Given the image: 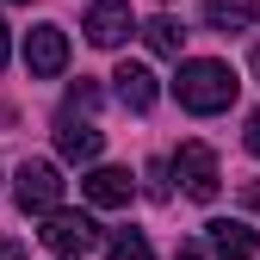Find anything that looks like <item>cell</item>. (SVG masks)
Here are the masks:
<instances>
[{
    "instance_id": "obj_1",
    "label": "cell",
    "mask_w": 260,
    "mask_h": 260,
    "mask_svg": "<svg viewBox=\"0 0 260 260\" xmlns=\"http://www.w3.org/2000/svg\"><path fill=\"white\" fill-rule=\"evenodd\" d=\"M236 93H242L236 69H230V62H217V56H192V62H180V75H174V100H180L186 112H199V118L230 112Z\"/></svg>"
},
{
    "instance_id": "obj_2",
    "label": "cell",
    "mask_w": 260,
    "mask_h": 260,
    "mask_svg": "<svg viewBox=\"0 0 260 260\" xmlns=\"http://www.w3.org/2000/svg\"><path fill=\"white\" fill-rule=\"evenodd\" d=\"M13 199H19L25 217H56L62 211V174H56V161H25Z\"/></svg>"
},
{
    "instance_id": "obj_3",
    "label": "cell",
    "mask_w": 260,
    "mask_h": 260,
    "mask_svg": "<svg viewBox=\"0 0 260 260\" xmlns=\"http://www.w3.org/2000/svg\"><path fill=\"white\" fill-rule=\"evenodd\" d=\"M44 248L50 254H62V260H75V254H87V248H100L106 242V230L93 223L87 211H56V217H44Z\"/></svg>"
},
{
    "instance_id": "obj_4",
    "label": "cell",
    "mask_w": 260,
    "mask_h": 260,
    "mask_svg": "<svg viewBox=\"0 0 260 260\" xmlns=\"http://www.w3.org/2000/svg\"><path fill=\"white\" fill-rule=\"evenodd\" d=\"M174 174H180V186H186V199H199V205H211V199H217V186H223V174H217V155H211L205 143H180V155H174Z\"/></svg>"
},
{
    "instance_id": "obj_5",
    "label": "cell",
    "mask_w": 260,
    "mask_h": 260,
    "mask_svg": "<svg viewBox=\"0 0 260 260\" xmlns=\"http://www.w3.org/2000/svg\"><path fill=\"white\" fill-rule=\"evenodd\" d=\"M25 69L31 75H62V69H69V31H62V25H31L25 31Z\"/></svg>"
},
{
    "instance_id": "obj_6",
    "label": "cell",
    "mask_w": 260,
    "mask_h": 260,
    "mask_svg": "<svg viewBox=\"0 0 260 260\" xmlns=\"http://www.w3.org/2000/svg\"><path fill=\"white\" fill-rule=\"evenodd\" d=\"M100 149H106V137H100V124L93 118H75V112H62L56 118V155L62 161H100Z\"/></svg>"
},
{
    "instance_id": "obj_7",
    "label": "cell",
    "mask_w": 260,
    "mask_h": 260,
    "mask_svg": "<svg viewBox=\"0 0 260 260\" xmlns=\"http://www.w3.org/2000/svg\"><path fill=\"white\" fill-rule=\"evenodd\" d=\"M205 248H211V260H254V230L242 217H211L205 223Z\"/></svg>"
},
{
    "instance_id": "obj_8",
    "label": "cell",
    "mask_w": 260,
    "mask_h": 260,
    "mask_svg": "<svg viewBox=\"0 0 260 260\" xmlns=\"http://www.w3.org/2000/svg\"><path fill=\"white\" fill-rule=\"evenodd\" d=\"M87 38L100 50L124 44L130 38V0H93V7H87Z\"/></svg>"
},
{
    "instance_id": "obj_9",
    "label": "cell",
    "mask_w": 260,
    "mask_h": 260,
    "mask_svg": "<svg viewBox=\"0 0 260 260\" xmlns=\"http://www.w3.org/2000/svg\"><path fill=\"white\" fill-rule=\"evenodd\" d=\"M81 192L100 211H118V205H130V192H137V180H130V168H93L87 180H81Z\"/></svg>"
},
{
    "instance_id": "obj_10",
    "label": "cell",
    "mask_w": 260,
    "mask_h": 260,
    "mask_svg": "<svg viewBox=\"0 0 260 260\" xmlns=\"http://www.w3.org/2000/svg\"><path fill=\"white\" fill-rule=\"evenodd\" d=\"M118 100L130 106V112H155V100H161V87H155V75L143 69V62H118Z\"/></svg>"
},
{
    "instance_id": "obj_11",
    "label": "cell",
    "mask_w": 260,
    "mask_h": 260,
    "mask_svg": "<svg viewBox=\"0 0 260 260\" xmlns=\"http://www.w3.org/2000/svg\"><path fill=\"white\" fill-rule=\"evenodd\" d=\"M260 0H205V25L211 31H254Z\"/></svg>"
},
{
    "instance_id": "obj_12",
    "label": "cell",
    "mask_w": 260,
    "mask_h": 260,
    "mask_svg": "<svg viewBox=\"0 0 260 260\" xmlns=\"http://www.w3.org/2000/svg\"><path fill=\"white\" fill-rule=\"evenodd\" d=\"M106 254H112V260H155V248H149L143 230H118V236L106 242Z\"/></svg>"
},
{
    "instance_id": "obj_13",
    "label": "cell",
    "mask_w": 260,
    "mask_h": 260,
    "mask_svg": "<svg viewBox=\"0 0 260 260\" xmlns=\"http://www.w3.org/2000/svg\"><path fill=\"white\" fill-rule=\"evenodd\" d=\"M143 38H149L155 56H180V38H186V31H180L174 19H149V25H143Z\"/></svg>"
},
{
    "instance_id": "obj_14",
    "label": "cell",
    "mask_w": 260,
    "mask_h": 260,
    "mask_svg": "<svg viewBox=\"0 0 260 260\" xmlns=\"http://www.w3.org/2000/svg\"><path fill=\"white\" fill-rule=\"evenodd\" d=\"M93 106H100V87H93V81H75L69 87V112H93Z\"/></svg>"
},
{
    "instance_id": "obj_15",
    "label": "cell",
    "mask_w": 260,
    "mask_h": 260,
    "mask_svg": "<svg viewBox=\"0 0 260 260\" xmlns=\"http://www.w3.org/2000/svg\"><path fill=\"white\" fill-rule=\"evenodd\" d=\"M149 199H168V168L161 161H149Z\"/></svg>"
},
{
    "instance_id": "obj_16",
    "label": "cell",
    "mask_w": 260,
    "mask_h": 260,
    "mask_svg": "<svg viewBox=\"0 0 260 260\" xmlns=\"http://www.w3.org/2000/svg\"><path fill=\"white\" fill-rule=\"evenodd\" d=\"M242 143H248V155H254V161H260V112H254V118H248V137H242Z\"/></svg>"
},
{
    "instance_id": "obj_17",
    "label": "cell",
    "mask_w": 260,
    "mask_h": 260,
    "mask_svg": "<svg viewBox=\"0 0 260 260\" xmlns=\"http://www.w3.org/2000/svg\"><path fill=\"white\" fill-rule=\"evenodd\" d=\"M174 260H211V254H205L199 242H180V254H174Z\"/></svg>"
},
{
    "instance_id": "obj_18",
    "label": "cell",
    "mask_w": 260,
    "mask_h": 260,
    "mask_svg": "<svg viewBox=\"0 0 260 260\" xmlns=\"http://www.w3.org/2000/svg\"><path fill=\"white\" fill-rule=\"evenodd\" d=\"M7 56H13V44H7V19H0V69H7Z\"/></svg>"
},
{
    "instance_id": "obj_19",
    "label": "cell",
    "mask_w": 260,
    "mask_h": 260,
    "mask_svg": "<svg viewBox=\"0 0 260 260\" xmlns=\"http://www.w3.org/2000/svg\"><path fill=\"white\" fill-rule=\"evenodd\" d=\"M0 260H25V248H19V242H7V248H0Z\"/></svg>"
},
{
    "instance_id": "obj_20",
    "label": "cell",
    "mask_w": 260,
    "mask_h": 260,
    "mask_svg": "<svg viewBox=\"0 0 260 260\" xmlns=\"http://www.w3.org/2000/svg\"><path fill=\"white\" fill-rule=\"evenodd\" d=\"M248 205H254V211H260V186H248Z\"/></svg>"
},
{
    "instance_id": "obj_21",
    "label": "cell",
    "mask_w": 260,
    "mask_h": 260,
    "mask_svg": "<svg viewBox=\"0 0 260 260\" xmlns=\"http://www.w3.org/2000/svg\"><path fill=\"white\" fill-rule=\"evenodd\" d=\"M254 75H260V44H254Z\"/></svg>"
}]
</instances>
